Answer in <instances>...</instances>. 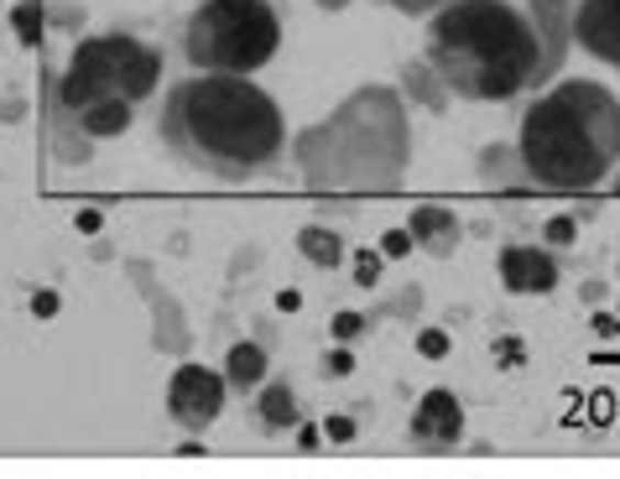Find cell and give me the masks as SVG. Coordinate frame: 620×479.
Wrapping results in <instances>:
<instances>
[{
    "instance_id": "3957f363",
    "label": "cell",
    "mask_w": 620,
    "mask_h": 479,
    "mask_svg": "<svg viewBox=\"0 0 620 479\" xmlns=\"http://www.w3.org/2000/svg\"><path fill=\"white\" fill-rule=\"evenodd\" d=\"M527 178L547 193H589L620 161V100L595 79H563L521 120Z\"/></svg>"
},
{
    "instance_id": "ac0fdd59",
    "label": "cell",
    "mask_w": 620,
    "mask_h": 479,
    "mask_svg": "<svg viewBox=\"0 0 620 479\" xmlns=\"http://www.w3.org/2000/svg\"><path fill=\"white\" fill-rule=\"evenodd\" d=\"M380 250H386V256H407V250H412V235H407V230H391V235L380 239Z\"/></svg>"
},
{
    "instance_id": "6da1fadb",
    "label": "cell",
    "mask_w": 620,
    "mask_h": 479,
    "mask_svg": "<svg viewBox=\"0 0 620 479\" xmlns=\"http://www.w3.org/2000/svg\"><path fill=\"white\" fill-rule=\"evenodd\" d=\"M157 131L193 172L214 182H245L281 157L287 120L261 83L235 74H193L167 89Z\"/></svg>"
},
{
    "instance_id": "9c48e42d",
    "label": "cell",
    "mask_w": 620,
    "mask_h": 479,
    "mask_svg": "<svg viewBox=\"0 0 620 479\" xmlns=\"http://www.w3.org/2000/svg\"><path fill=\"white\" fill-rule=\"evenodd\" d=\"M574 37L584 42V53L620 68V0H584L574 16Z\"/></svg>"
},
{
    "instance_id": "ba28073f",
    "label": "cell",
    "mask_w": 620,
    "mask_h": 479,
    "mask_svg": "<svg viewBox=\"0 0 620 479\" xmlns=\"http://www.w3.org/2000/svg\"><path fill=\"white\" fill-rule=\"evenodd\" d=\"M412 438L422 448H454L464 438V406L454 391H428L418 401V417H412Z\"/></svg>"
},
{
    "instance_id": "52a82bcc",
    "label": "cell",
    "mask_w": 620,
    "mask_h": 479,
    "mask_svg": "<svg viewBox=\"0 0 620 479\" xmlns=\"http://www.w3.org/2000/svg\"><path fill=\"white\" fill-rule=\"evenodd\" d=\"M500 281L521 298H542L558 287V260L538 245H511V250H500Z\"/></svg>"
},
{
    "instance_id": "5bb4252c",
    "label": "cell",
    "mask_w": 620,
    "mask_h": 479,
    "mask_svg": "<svg viewBox=\"0 0 620 479\" xmlns=\"http://www.w3.org/2000/svg\"><path fill=\"white\" fill-rule=\"evenodd\" d=\"M298 245H302V256L313 260V266H340L344 260V239L329 235V230H302Z\"/></svg>"
},
{
    "instance_id": "5b68a950",
    "label": "cell",
    "mask_w": 620,
    "mask_h": 479,
    "mask_svg": "<svg viewBox=\"0 0 620 479\" xmlns=\"http://www.w3.org/2000/svg\"><path fill=\"white\" fill-rule=\"evenodd\" d=\"M162 79V58L157 47L125 37V32H110V37H89L79 42V53L68 58V74H63L58 94L63 110H89L100 100H131L141 104Z\"/></svg>"
},
{
    "instance_id": "e0dca14e",
    "label": "cell",
    "mask_w": 620,
    "mask_h": 479,
    "mask_svg": "<svg viewBox=\"0 0 620 479\" xmlns=\"http://www.w3.org/2000/svg\"><path fill=\"white\" fill-rule=\"evenodd\" d=\"M386 5H397V11H407V16H422V11H443L449 0H386Z\"/></svg>"
},
{
    "instance_id": "7c38bea8",
    "label": "cell",
    "mask_w": 620,
    "mask_h": 479,
    "mask_svg": "<svg viewBox=\"0 0 620 479\" xmlns=\"http://www.w3.org/2000/svg\"><path fill=\"white\" fill-rule=\"evenodd\" d=\"M131 115H136V104L131 100H100V104H89V110H79L84 136H95V141L121 136L125 125H131Z\"/></svg>"
},
{
    "instance_id": "7402d4cb",
    "label": "cell",
    "mask_w": 620,
    "mask_h": 479,
    "mask_svg": "<svg viewBox=\"0 0 620 479\" xmlns=\"http://www.w3.org/2000/svg\"><path fill=\"white\" fill-rule=\"evenodd\" d=\"M323 433H329V438H355V427H350V422H334V417H329V427H323Z\"/></svg>"
},
{
    "instance_id": "2e32d148",
    "label": "cell",
    "mask_w": 620,
    "mask_h": 479,
    "mask_svg": "<svg viewBox=\"0 0 620 479\" xmlns=\"http://www.w3.org/2000/svg\"><path fill=\"white\" fill-rule=\"evenodd\" d=\"M418 349L428 359H439V355H449V339H443V328H428V334H422L418 339Z\"/></svg>"
},
{
    "instance_id": "603a6c76",
    "label": "cell",
    "mask_w": 620,
    "mask_h": 479,
    "mask_svg": "<svg viewBox=\"0 0 620 479\" xmlns=\"http://www.w3.org/2000/svg\"><path fill=\"white\" fill-rule=\"evenodd\" d=\"M616 193H620V178H616Z\"/></svg>"
},
{
    "instance_id": "d6986e66",
    "label": "cell",
    "mask_w": 620,
    "mask_h": 479,
    "mask_svg": "<svg viewBox=\"0 0 620 479\" xmlns=\"http://www.w3.org/2000/svg\"><path fill=\"white\" fill-rule=\"evenodd\" d=\"M361 328H365L361 313H340V319H334V334H340V339H355Z\"/></svg>"
},
{
    "instance_id": "7a4b0ae2",
    "label": "cell",
    "mask_w": 620,
    "mask_h": 479,
    "mask_svg": "<svg viewBox=\"0 0 620 479\" xmlns=\"http://www.w3.org/2000/svg\"><path fill=\"white\" fill-rule=\"evenodd\" d=\"M428 63L460 100H511L542 68V37L511 0H449L428 26Z\"/></svg>"
},
{
    "instance_id": "9a60e30c",
    "label": "cell",
    "mask_w": 620,
    "mask_h": 479,
    "mask_svg": "<svg viewBox=\"0 0 620 479\" xmlns=\"http://www.w3.org/2000/svg\"><path fill=\"white\" fill-rule=\"evenodd\" d=\"M355 281H361V287H376V281H380V260H376V250H361V260H355Z\"/></svg>"
},
{
    "instance_id": "4fadbf2b",
    "label": "cell",
    "mask_w": 620,
    "mask_h": 479,
    "mask_svg": "<svg viewBox=\"0 0 620 479\" xmlns=\"http://www.w3.org/2000/svg\"><path fill=\"white\" fill-rule=\"evenodd\" d=\"M261 422H266L272 433H281V427H292V422H298V401H292V386L272 380V386L261 391Z\"/></svg>"
},
{
    "instance_id": "8992f818",
    "label": "cell",
    "mask_w": 620,
    "mask_h": 479,
    "mask_svg": "<svg viewBox=\"0 0 620 479\" xmlns=\"http://www.w3.org/2000/svg\"><path fill=\"white\" fill-rule=\"evenodd\" d=\"M224 397H230V380L220 370H209V365H178V376L167 386V412L188 433H209L224 412Z\"/></svg>"
},
{
    "instance_id": "44dd1931",
    "label": "cell",
    "mask_w": 620,
    "mask_h": 479,
    "mask_svg": "<svg viewBox=\"0 0 620 479\" xmlns=\"http://www.w3.org/2000/svg\"><path fill=\"white\" fill-rule=\"evenodd\" d=\"M32 313H58V298H53V292H37V298H32Z\"/></svg>"
},
{
    "instance_id": "8fae6325",
    "label": "cell",
    "mask_w": 620,
    "mask_h": 479,
    "mask_svg": "<svg viewBox=\"0 0 620 479\" xmlns=\"http://www.w3.org/2000/svg\"><path fill=\"white\" fill-rule=\"evenodd\" d=\"M224 380H230V391H256V386H266V349L261 344H235L230 359H224Z\"/></svg>"
},
{
    "instance_id": "ffe728a7",
    "label": "cell",
    "mask_w": 620,
    "mask_h": 479,
    "mask_svg": "<svg viewBox=\"0 0 620 479\" xmlns=\"http://www.w3.org/2000/svg\"><path fill=\"white\" fill-rule=\"evenodd\" d=\"M16 26H21V37L26 42H37V5H26V11L16 16Z\"/></svg>"
},
{
    "instance_id": "30bf717a",
    "label": "cell",
    "mask_w": 620,
    "mask_h": 479,
    "mask_svg": "<svg viewBox=\"0 0 620 479\" xmlns=\"http://www.w3.org/2000/svg\"><path fill=\"white\" fill-rule=\"evenodd\" d=\"M407 235H412V245H422V250L449 256V245H454V235H460V220H454L449 209H418L412 224H407Z\"/></svg>"
},
{
    "instance_id": "277c9868",
    "label": "cell",
    "mask_w": 620,
    "mask_h": 479,
    "mask_svg": "<svg viewBox=\"0 0 620 479\" xmlns=\"http://www.w3.org/2000/svg\"><path fill=\"white\" fill-rule=\"evenodd\" d=\"M277 47L281 21L272 0H203L182 37V53L199 74H235V79H251L256 68H266Z\"/></svg>"
}]
</instances>
